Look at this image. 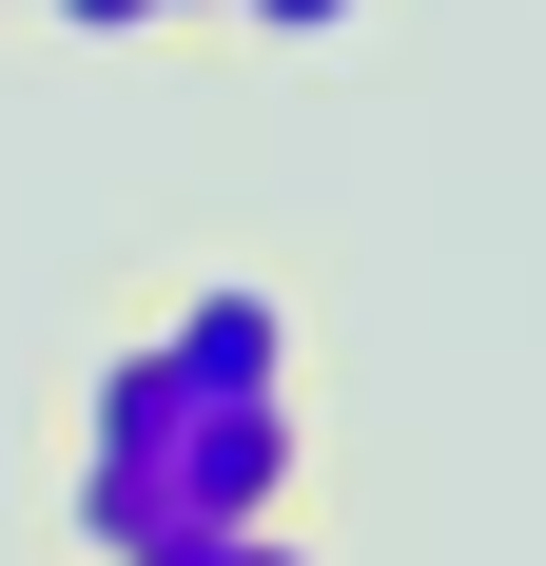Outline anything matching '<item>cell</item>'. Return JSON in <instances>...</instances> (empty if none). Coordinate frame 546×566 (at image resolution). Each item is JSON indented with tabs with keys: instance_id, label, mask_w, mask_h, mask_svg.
Masks as SVG:
<instances>
[{
	"instance_id": "1",
	"label": "cell",
	"mask_w": 546,
	"mask_h": 566,
	"mask_svg": "<svg viewBox=\"0 0 546 566\" xmlns=\"http://www.w3.org/2000/svg\"><path fill=\"white\" fill-rule=\"evenodd\" d=\"M293 469H313V410L293 391L216 410V391H157V352H117L98 391H78V566L254 527V509H293Z\"/></svg>"
},
{
	"instance_id": "2",
	"label": "cell",
	"mask_w": 546,
	"mask_h": 566,
	"mask_svg": "<svg viewBox=\"0 0 546 566\" xmlns=\"http://www.w3.org/2000/svg\"><path fill=\"white\" fill-rule=\"evenodd\" d=\"M137 352H157V391H216V410L293 391V313H273L254 274H196V293H176V313H157Z\"/></svg>"
},
{
	"instance_id": "3",
	"label": "cell",
	"mask_w": 546,
	"mask_h": 566,
	"mask_svg": "<svg viewBox=\"0 0 546 566\" xmlns=\"http://www.w3.org/2000/svg\"><path fill=\"white\" fill-rule=\"evenodd\" d=\"M137 566H313V527L254 509V527H196V547H137Z\"/></svg>"
},
{
	"instance_id": "4",
	"label": "cell",
	"mask_w": 546,
	"mask_h": 566,
	"mask_svg": "<svg viewBox=\"0 0 546 566\" xmlns=\"http://www.w3.org/2000/svg\"><path fill=\"white\" fill-rule=\"evenodd\" d=\"M40 20H59V40H157L176 0H40Z\"/></svg>"
},
{
	"instance_id": "5",
	"label": "cell",
	"mask_w": 546,
	"mask_h": 566,
	"mask_svg": "<svg viewBox=\"0 0 546 566\" xmlns=\"http://www.w3.org/2000/svg\"><path fill=\"white\" fill-rule=\"evenodd\" d=\"M254 40H351V0H234Z\"/></svg>"
}]
</instances>
